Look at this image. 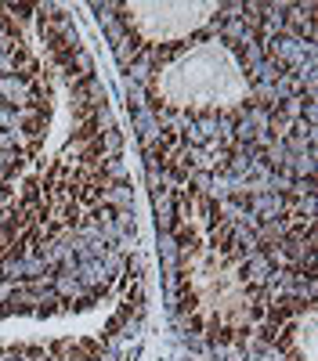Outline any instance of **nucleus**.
I'll return each instance as SVG.
<instances>
[{
  "mask_svg": "<svg viewBox=\"0 0 318 361\" xmlns=\"http://www.w3.org/2000/svg\"><path fill=\"white\" fill-rule=\"evenodd\" d=\"M246 94L239 62L221 44H199L159 76V102L178 112H217L231 109Z\"/></svg>",
  "mask_w": 318,
  "mask_h": 361,
  "instance_id": "nucleus-1",
  "label": "nucleus"
},
{
  "mask_svg": "<svg viewBox=\"0 0 318 361\" xmlns=\"http://www.w3.org/2000/svg\"><path fill=\"white\" fill-rule=\"evenodd\" d=\"M185 275H188V293L192 304L221 329H236L250 318L253 311V289L228 250L195 243L192 253L185 257Z\"/></svg>",
  "mask_w": 318,
  "mask_h": 361,
  "instance_id": "nucleus-2",
  "label": "nucleus"
},
{
  "mask_svg": "<svg viewBox=\"0 0 318 361\" xmlns=\"http://www.w3.org/2000/svg\"><path fill=\"white\" fill-rule=\"evenodd\" d=\"M217 11V4H130V25L149 44H173L207 22Z\"/></svg>",
  "mask_w": 318,
  "mask_h": 361,
  "instance_id": "nucleus-3",
  "label": "nucleus"
}]
</instances>
